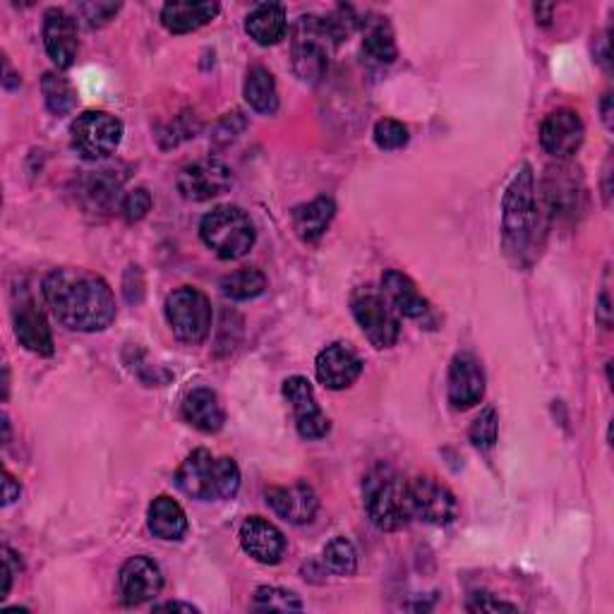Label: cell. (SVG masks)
<instances>
[{"instance_id": "6da1fadb", "label": "cell", "mask_w": 614, "mask_h": 614, "mask_svg": "<svg viewBox=\"0 0 614 614\" xmlns=\"http://www.w3.org/2000/svg\"><path fill=\"white\" fill-rule=\"evenodd\" d=\"M54 317L72 332L96 334L116 320V298L111 286L86 269H56L42 286Z\"/></svg>"}, {"instance_id": "7a4b0ae2", "label": "cell", "mask_w": 614, "mask_h": 614, "mask_svg": "<svg viewBox=\"0 0 614 614\" xmlns=\"http://www.w3.org/2000/svg\"><path fill=\"white\" fill-rule=\"evenodd\" d=\"M541 199L535 193V175L529 164H523L502 197V238L507 253L521 262L531 253V247L541 231Z\"/></svg>"}, {"instance_id": "3957f363", "label": "cell", "mask_w": 614, "mask_h": 614, "mask_svg": "<svg viewBox=\"0 0 614 614\" xmlns=\"http://www.w3.org/2000/svg\"><path fill=\"white\" fill-rule=\"evenodd\" d=\"M175 485L199 502L231 499L241 487V468L229 456H211L207 449H195L175 473Z\"/></svg>"}, {"instance_id": "277c9868", "label": "cell", "mask_w": 614, "mask_h": 614, "mask_svg": "<svg viewBox=\"0 0 614 614\" xmlns=\"http://www.w3.org/2000/svg\"><path fill=\"white\" fill-rule=\"evenodd\" d=\"M366 511L374 529L394 533L413 519L408 483L390 466H378L362 483Z\"/></svg>"}, {"instance_id": "5b68a950", "label": "cell", "mask_w": 614, "mask_h": 614, "mask_svg": "<svg viewBox=\"0 0 614 614\" xmlns=\"http://www.w3.org/2000/svg\"><path fill=\"white\" fill-rule=\"evenodd\" d=\"M199 238L221 259H241L257 241L255 223L241 207H215L199 221Z\"/></svg>"}, {"instance_id": "8992f818", "label": "cell", "mask_w": 614, "mask_h": 614, "mask_svg": "<svg viewBox=\"0 0 614 614\" xmlns=\"http://www.w3.org/2000/svg\"><path fill=\"white\" fill-rule=\"evenodd\" d=\"M166 320L178 341L197 346L209 336L215 312H211L209 298L202 291H197L193 286H183L166 298Z\"/></svg>"}, {"instance_id": "52a82bcc", "label": "cell", "mask_w": 614, "mask_h": 614, "mask_svg": "<svg viewBox=\"0 0 614 614\" xmlns=\"http://www.w3.org/2000/svg\"><path fill=\"white\" fill-rule=\"evenodd\" d=\"M350 312H354L358 327L374 348H392L398 341L401 322L384 293L372 291V288H360L350 298Z\"/></svg>"}, {"instance_id": "ba28073f", "label": "cell", "mask_w": 614, "mask_h": 614, "mask_svg": "<svg viewBox=\"0 0 614 614\" xmlns=\"http://www.w3.org/2000/svg\"><path fill=\"white\" fill-rule=\"evenodd\" d=\"M72 147L80 157L99 161L116 154L123 140V123L106 111H84L70 125Z\"/></svg>"}, {"instance_id": "9c48e42d", "label": "cell", "mask_w": 614, "mask_h": 614, "mask_svg": "<svg viewBox=\"0 0 614 614\" xmlns=\"http://www.w3.org/2000/svg\"><path fill=\"white\" fill-rule=\"evenodd\" d=\"M583 207V178L571 164L549 166L543 181V211L547 219H574Z\"/></svg>"}, {"instance_id": "30bf717a", "label": "cell", "mask_w": 614, "mask_h": 614, "mask_svg": "<svg viewBox=\"0 0 614 614\" xmlns=\"http://www.w3.org/2000/svg\"><path fill=\"white\" fill-rule=\"evenodd\" d=\"M233 185L231 169L219 159H199L187 164L178 175V193L190 202H207L229 193Z\"/></svg>"}, {"instance_id": "8fae6325", "label": "cell", "mask_w": 614, "mask_h": 614, "mask_svg": "<svg viewBox=\"0 0 614 614\" xmlns=\"http://www.w3.org/2000/svg\"><path fill=\"white\" fill-rule=\"evenodd\" d=\"M413 517L430 525H449L459 517V502L447 485L435 478H416L408 483Z\"/></svg>"}, {"instance_id": "7c38bea8", "label": "cell", "mask_w": 614, "mask_h": 614, "mask_svg": "<svg viewBox=\"0 0 614 614\" xmlns=\"http://www.w3.org/2000/svg\"><path fill=\"white\" fill-rule=\"evenodd\" d=\"M283 396L293 408L296 428L303 440H322V437L329 435V418L322 413L315 390L305 378H300V374L288 378L283 382Z\"/></svg>"}, {"instance_id": "4fadbf2b", "label": "cell", "mask_w": 614, "mask_h": 614, "mask_svg": "<svg viewBox=\"0 0 614 614\" xmlns=\"http://www.w3.org/2000/svg\"><path fill=\"white\" fill-rule=\"evenodd\" d=\"M12 324H15V336L20 346L36 356H54V334L44 312L36 305L30 293H20V300L12 308Z\"/></svg>"}, {"instance_id": "5bb4252c", "label": "cell", "mask_w": 614, "mask_h": 614, "mask_svg": "<svg viewBox=\"0 0 614 614\" xmlns=\"http://www.w3.org/2000/svg\"><path fill=\"white\" fill-rule=\"evenodd\" d=\"M586 125L581 116L571 108H559L543 120L541 125V144L549 157L569 159L583 144Z\"/></svg>"}, {"instance_id": "9a60e30c", "label": "cell", "mask_w": 614, "mask_h": 614, "mask_svg": "<svg viewBox=\"0 0 614 614\" xmlns=\"http://www.w3.org/2000/svg\"><path fill=\"white\" fill-rule=\"evenodd\" d=\"M447 396L449 404L456 410H468L480 404L485 396V374L480 362L471 354L454 356L449 366L447 378Z\"/></svg>"}, {"instance_id": "2e32d148", "label": "cell", "mask_w": 614, "mask_h": 614, "mask_svg": "<svg viewBox=\"0 0 614 614\" xmlns=\"http://www.w3.org/2000/svg\"><path fill=\"white\" fill-rule=\"evenodd\" d=\"M118 581L125 605H142L161 593V588H164V574H161L154 559L137 555L123 564Z\"/></svg>"}, {"instance_id": "e0dca14e", "label": "cell", "mask_w": 614, "mask_h": 614, "mask_svg": "<svg viewBox=\"0 0 614 614\" xmlns=\"http://www.w3.org/2000/svg\"><path fill=\"white\" fill-rule=\"evenodd\" d=\"M315 372H317V380L327 386V390L341 392L348 390V386L360 378L362 360L350 346L332 344L320 350V356L315 360Z\"/></svg>"}, {"instance_id": "ac0fdd59", "label": "cell", "mask_w": 614, "mask_h": 614, "mask_svg": "<svg viewBox=\"0 0 614 614\" xmlns=\"http://www.w3.org/2000/svg\"><path fill=\"white\" fill-rule=\"evenodd\" d=\"M267 505L274 509V513H279L283 521L293 525H305L315 519L320 499L308 483H293L267 490Z\"/></svg>"}, {"instance_id": "d6986e66", "label": "cell", "mask_w": 614, "mask_h": 614, "mask_svg": "<svg viewBox=\"0 0 614 614\" xmlns=\"http://www.w3.org/2000/svg\"><path fill=\"white\" fill-rule=\"evenodd\" d=\"M44 46L58 68H70L74 58H78V24H74L66 10H46Z\"/></svg>"}, {"instance_id": "ffe728a7", "label": "cell", "mask_w": 614, "mask_h": 614, "mask_svg": "<svg viewBox=\"0 0 614 614\" xmlns=\"http://www.w3.org/2000/svg\"><path fill=\"white\" fill-rule=\"evenodd\" d=\"M241 545L259 564H279L286 553V535L271 521L250 517L241 525Z\"/></svg>"}, {"instance_id": "44dd1931", "label": "cell", "mask_w": 614, "mask_h": 614, "mask_svg": "<svg viewBox=\"0 0 614 614\" xmlns=\"http://www.w3.org/2000/svg\"><path fill=\"white\" fill-rule=\"evenodd\" d=\"M382 293L394 305V310L401 312L404 317H410L416 322H428L432 317L430 300L418 291V286L413 283L404 271L386 269L382 274Z\"/></svg>"}, {"instance_id": "7402d4cb", "label": "cell", "mask_w": 614, "mask_h": 614, "mask_svg": "<svg viewBox=\"0 0 614 614\" xmlns=\"http://www.w3.org/2000/svg\"><path fill=\"white\" fill-rule=\"evenodd\" d=\"M219 3H211V0H199V3H193V0H171V3L161 8V24L171 34H187L209 24L219 15Z\"/></svg>"}, {"instance_id": "603a6c76", "label": "cell", "mask_w": 614, "mask_h": 614, "mask_svg": "<svg viewBox=\"0 0 614 614\" xmlns=\"http://www.w3.org/2000/svg\"><path fill=\"white\" fill-rule=\"evenodd\" d=\"M183 416L185 420L197 428L199 432L215 435L223 428L225 413L219 396L207 390V386H197V390L187 392V396L183 398Z\"/></svg>"}, {"instance_id": "cb8c5ba5", "label": "cell", "mask_w": 614, "mask_h": 614, "mask_svg": "<svg viewBox=\"0 0 614 614\" xmlns=\"http://www.w3.org/2000/svg\"><path fill=\"white\" fill-rule=\"evenodd\" d=\"M245 32L250 34V39H255L259 46L279 44L288 32L286 10L279 3L255 5L245 20Z\"/></svg>"}, {"instance_id": "d4e9b609", "label": "cell", "mask_w": 614, "mask_h": 614, "mask_svg": "<svg viewBox=\"0 0 614 614\" xmlns=\"http://www.w3.org/2000/svg\"><path fill=\"white\" fill-rule=\"evenodd\" d=\"M336 215L332 197H317L308 205H300L293 211V229L303 243H317L327 233L329 223Z\"/></svg>"}, {"instance_id": "484cf974", "label": "cell", "mask_w": 614, "mask_h": 614, "mask_svg": "<svg viewBox=\"0 0 614 614\" xmlns=\"http://www.w3.org/2000/svg\"><path fill=\"white\" fill-rule=\"evenodd\" d=\"M147 523L149 531H152L159 541H181L187 533V517L183 507L175 502L173 497L161 495L157 497L147 511Z\"/></svg>"}, {"instance_id": "4316f807", "label": "cell", "mask_w": 614, "mask_h": 614, "mask_svg": "<svg viewBox=\"0 0 614 614\" xmlns=\"http://www.w3.org/2000/svg\"><path fill=\"white\" fill-rule=\"evenodd\" d=\"M245 102L257 113H277L279 108V92L274 74L267 68H253L245 80Z\"/></svg>"}, {"instance_id": "83f0119b", "label": "cell", "mask_w": 614, "mask_h": 614, "mask_svg": "<svg viewBox=\"0 0 614 614\" xmlns=\"http://www.w3.org/2000/svg\"><path fill=\"white\" fill-rule=\"evenodd\" d=\"M362 54H366L370 60L380 62V66H390V62L396 60L398 51H396L394 32L384 18L368 22L366 39H362Z\"/></svg>"}, {"instance_id": "f1b7e54d", "label": "cell", "mask_w": 614, "mask_h": 614, "mask_svg": "<svg viewBox=\"0 0 614 614\" xmlns=\"http://www.w3.org/2000/svg\"><path fill=\"white\" fill-rule=\"evenodd\" d=\"M221 291L231 300H253L267 291V277L259 269H238L221 279Z\"/></svg>"}, {"instance_id": "f546056e", "label": "cell", "mask_w": 614, "mask_h": 614, "mask_svg": "<svg viewBox=\"0 0 614 614\" xmlns=\"http://www.w3.org/2000/svg\"><path fill=\"white\" fill-rule=\"evenodd\" d=\"M42 92H44V102H46L48 111L56 113V116H66V113H70L74 108V102H78V94H74L72 84L56 72L44 74Z\"/></svg>"}, {"instance_id": "4dcf8cb0", "label": "cell", "mask_w": 614, "mask_h": 614, "mask_svg": "<svg viewBox=\"0 0 614 614\" xmlns=\"http://www.w3.org/2000/svg\"><path fill=\"white\" fill-rule=\"evenodd\" d=\"M324 564H327V569L332 574L354 576L358 569V553L354 543L341 535L334 537V541H329L327 547H324Z\"/></svg>"}, {"instance_id": "1f68e13d", "label": "cell", "mask_w": 614, "mask_h": 614, "mask_svg": "<svg viewBox=\"0 0 614 614\" xmlns=\"http://www.w3.org/2000/svg\"><path fill=\"white\" fill-rule=\"evenodd\" d=\"M255 607L262 612H300L303 603L300 598L286 588L277 586H262L255 591Z\"/></svg>"}, {"instance_id": "d6a6232c", "label": "cell", "mask_w": 614, "mask_h": 614, "mask_svg": "<svg viewBox=\"0 0 614 614\" xmlns=\"http://www.w3.org/2000/svg\"><path fill=\"white\" fill-rule=\"evenodd\" d=\"M497 435H499V416L493 406H487L480 416L473 420L468 437H471L473 447L493 449L497 442Z\"/></svg>"}, {"instance_id": "836d02e7", "label": "cell", "mask_w": 614, "mask_h": 614, "mask_svg": "<svg viewBox=\"0 0 614 614\" xmlns=\"http://www.w3.org/2000/svg\"><path fill=\"white\" fill-rule=\"evenodd\" d=\"M408 140H410V135L404 123L384 118L374 125V144L384 149V152H394V149L406 147Z\"/></svg>"}, {"instance_id": "e575fe53", "label": "cell", "mask_w": 614, "mask_h": 614, "mask_svg": "<svg viewBox=\"0 0 614 614\" xmlns=\"http://www.w3.org/2000/svg\"><path fill=\"white\" fill-rule=\"evenodd\" d=\"M111 171H99L86 181V197L92 199V205L96 207H111L118 199V187L120 183L113 181Z\"/></svg>"}, {"instance_id": "d590c367", "label": "cell", "mask_w": 614, "mask_h": 614, "mask_svg": "<svg viewBox=\"0 0 614 614\" xmlns=\"http://www.w3.org/2000/svg\"><path fill=\"white\" fill-rule=\"evenodd\" d=\"M152 209V195H149L147 187H135V190L125 193L120 199V215L125 221H140L149 215Z\"/></svg>"}, {"instance_id": "8d00e7d4", "label": "cell", "mask_w": 614, "mask_h": 614, "mask_svg": "<svg viewBox=\"0 0 614 614\" xmlns=\"http://www.w3.org/2000/svg\"><path fill=\"white\" fill-rule=\"evenodd\" d=\"M120 10L118 3H84L80 5L82 18L86 20L90 27H102V24L111 22L113 15Z\"/></svg>"}, {"instance_id": "74e56055", "label": "cell", "mask_w": 614, "mask_h": 614, "mask_svg": "<svg viewBox=\"0 0 614 614\" xmlns=\"http://www.w3.org/2000/svg\"><path fill=\"white\" fill-rule=\"evenodd\" d=\"M468 612H519L517 605L497 600L493 593H473L466 603Z\"/></svg>"}, {"instance_id": "f35d334b", "label": "cell", "mask_w": 614, "mask_h": 614, "mask_svg": "<svg viewBox=\"0 0 614 614\" xmlns=\"http://www.w3.org/2000/svg\"><path fill=\"white\" fill-rule=\"evenodd\" d=\"M15 574H20V559L10 547H3V591H0V600L8 598Z\"/></svg>"}, {"instance_id": "ab89813d", "label": "cell", "mask_w": 614, "mask_h": 614, "mask_svg": "<svg viewBox=\"0 0 614 614\" xmlns=\"http://www.w3.org/2000/svg\"><path fill=\"white\" fill-rule=\"evenodd\" d=\"M595 315L600 320V324H603L605 329L612 327V303H610V291L605 288L603 293H600V300H598V308H595Z\"/></svg>"}, {"instance_id": "60d3db41", "label": "cell", "mask_w": 614, "mask_h": 614, "mask_svg": "<svg viewBox=\"0 0 614 614\" xmlns=\"http://www.w3.org/2000/svg\"><path fill=\"white\" fill-rule=\"evenodd\" d=\"M15 499H20V485L12 475L5 471V480H3V505L10 507Z\"/></svg>"}, {"instance_id": "b9f144b4", "label": "cell", "mask_w": 614, "mask_h": 614, "mask_svg": "<svg viewBox=\"0 0 614 614\" xmlns=\"http://www.w3.org/2000/svg\"><path fill=\"white\" fill-rule=\"evenodd\" d=\"M154 612H185V614H193V612H199V607H195L190 603H178V600H171V603L154 605Z\"/></svg>"}, {"instance_id": "7bdbcfd3", "label": "cell", "mask_w": 614, "mask_h": 614, "mask_svg": "<svg viewBox=\"0 0 614 614\" xmlns=\"http://www.w3.org/2000/svg\"><path fill=\"white\" fill-rule=\"evenodd\" d=\"M603 120L612 130V94H605V99H603Z\"/></svg>"}, {"instance_id": "ee69618b", "label": "cell", "mask_w": 614, "mask_h": 614, "mask_svg": "<svg viewBox=\"0 0 614 614\" xmlns=\"http://www.w3.org/2000/svg\"><path fill=\"white\" fill-rule=\"evenodd\" d=\"M553 10H555L553 5H535V15L543 18L541 20L543 24H549V20H553Z\"/></svg>"}, {"instance_id": "f6af8a7d", "label": "cell", "mask_w": 614, "mask_h": 614, "mask_svg": "<svg viewBox=\"0 0 614 614\" xmlns=\"http://www.w3.org/2000/svg\"><path fill=\"white\" fill-rule=\"evenodd\" d=\"M610 175H612V171H610V164H607V169H605V199L610 202Z\"/></svg>"}]
</instances>
